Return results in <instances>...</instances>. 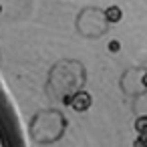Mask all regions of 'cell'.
<instances>
[{
	"label": "cell",
	"mask_w": 147,
	"mask_h": 147,
	"mask_svg": "<svg viewBox=\"0 0 147 147\" xmlns=\"http://www.w3.org/2000/svg\"><path fill=\"white\" fill-rule=\"evenodd\" d=\"M91 103H93V97H91L87 91H77V93H73V103H71V107H73L75 111L85 113V111L91 107Z\"/></svg>",
	"instance_id": "obj_1"
},
{
	"label": "cell",
	"mask_w": 147,
	"mask_h": 147,
	"mask_svg": "<svg viewBox=\"0 0 147 147\" xmlns=\"http://www.w3.org/2000/svg\"><path fill=\"white\" fill-rule=\"evenodd\" d=\"M105 18L115 24V22H119V20L123 18V10H121L119 6H115V4H113V6H107V8H105Z\"/></svg>",
	"instance_id": "obj_2"
},
{
	"label": "cell",
	"mask_w": 147,
	"mask_h": 147,
	"mask_svg": "<svg viewBox=\"0 0 147 147\" xmlns=\"http://www.w3.org/2000/svg\"><path fill=\"white\" fill-rule=\"evenodd\" d=\"M133 127H135L137 135H147V115H141V117H137Z\"/></svg>",
	"instance_id": "obj_3"
},
{
	"label": "cell",
	"mask_w": 147,
	"mask_h": 147,
	"mask_svg": "<svg viewBox=\"0 0 147 147\" xmlns=\"http://www.w3.org/2000/svg\"><path fill=\"white\" fill-rule=\"evenodd\" d=\"M107 49H109V53H119L121 51V42L119 40H109L107 42Z\"/></svg>",
	"instance_id": "obj_4"
},
{
	"label": "cell",
	"mask_w": 147,
	"mask_h": 147,
	"mask_svg": "<svg viewBox=\"0 0 147 147\" xmlns=\"http://www.w3.org/2000/svg\"><path fill=\"white\" fill-rule=\"evenodd\" d=\"M133 147H147V135H137V139L133 141Z\"/></svg>",
	"instance_id": "obj_5"
},
{
	"label": "cell",
	"mask_w": 147,
	"mask_h": 147,
	"mask_svg": "<svg viewBox=\"0 0 147 147\" xmlns=\"http://www.w3.org/2000/svg\"><path fill=\"white\" fill-rule=\"evenodd\" d=\"M73 103V95H65L63 97V105H71Z\"/></svg>",
	"instance_id": "obj_6"
},
{
	"label": "cell",
	"mask_w": 147,
	"mask_h": 147,
	"mask_svg": "<svg viewBox=\"0 0 147 147\" xmlns=\"http://www.w3.org/2000/svg\"><path fill=\"white\" fill-rule=\"evenodd\" d=\"M143 87H145V89H147V73H145V75H143Z\"/></svg>",
	"instance_id": "obj_7"
}]
</instances>
